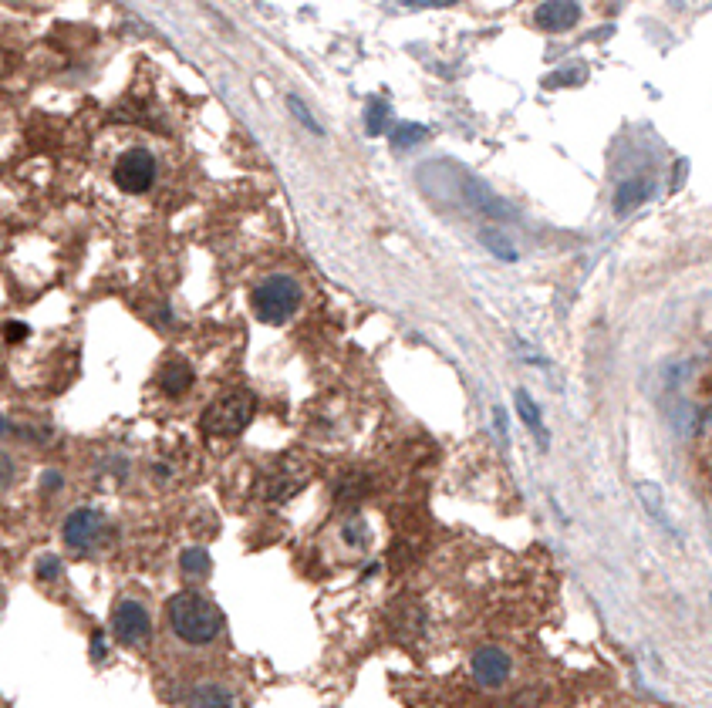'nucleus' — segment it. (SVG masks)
Returning a JSON list of instances; mask_svg holds the SVG:
<instances>
[{"mask_svg": "<svg viewBox=\"0 0 712 708\" xmlns=\"http://www.w3.org/2000/svg\"><path fill=\"white\" fill-rule=\"evenodd\" d=\"M166 614L176 638L183 644H193V648L216 641V634L223 631L220 607H216L210 597L193 594V590H179L176 597H169Z\"/></svg>", "mask_w": 712, "mask_h": 708, "instance_id": "obj_1", "label": "nucleus"}, {"mask_svg": "<svg viewBox=\"0 0 712 708\" xmlns=\"http://www.w3.org/2000/svg\"><path fill=\"white\" fill-rule=\"evenodd\" d=\"M254 412H257V398L250 395L247 388H233V392H223L220 398H213V402L203 408L200 425L206 435L230 439V435H240L247 429Z\"/></svg>", "mask_w": 712, "mask_h": 708, "instance_id": "obj_2", "label": "nucleus"}, {"mask_svg": "<svg viewBox=\"0 0 712 708\" xmlns=\"http://www.w3.org/2000/svg\"><path fill=\"white\" fill-rule=\"evenodd\" d=\"M250 304H254L257 321L264 324H287L294 317V311L301 307V284L291 274H270L257 284V290L250 294Z\"/></svg>", "mask_w": 712, "mask_h": 708, "instance_id": "obj_3", "label": "nucleus"}, {"mask_svg": "<svg viewBox=\"0 0 712 708\" xmlns=\"http://www.w3.org/2000/svg\"><path fill=\"white\" fill-rule=\"evenodd\" d=\"M112 179H115V186L129 196L149 193V186L156 183V159H152V152H146V149L122 152L112 169Z\"/></svg>", "mask_w": 712, "mask_h": 708, "instance_id": "obj_4", "label": "nucleus"}, {"mask_svg": "<svg viewBox=\"0 0 712 708\" xmlns=\"http://www.w3.org/2000/svg\"><path fill=\"white\" fill-rule=\"evenodd\" d=\"M102 533H105V516L98 510H88V506L68 513L65 526H61V537L78 553H92L98 543H102Z\"/></svg>", "mask_w": 712, "mask_h": 708, "instance_id": "obj_5", "label": "nucleus"}, {"mask_svg": "<svg viewBox=\"0 0 712 708\" xmlns=\"http://www.w3.org/2000/svg\"><path fill=\"white\" fill-rule=\"evenodd\" d=\"M112 631L115 638L122 644H129V648H142L149 638H152V617L146 611V604L139 601H119L112 614Z\"/></svg>", "mask_w": 712, "mask_h": 708, "instance_id": "obj_6", "label": "nucleus"}, {"mask_svg": "<svg viewBox=\"0 0 712 708\" xmlns=\"http://www.w3.org/2000/svg\"><path fill=\"white\" fill-rule=\"evenodd\" d=\"M513 675V658L503 648H480L473 655V678L483 688H503Z\"/></svg>", "mask_w": 712, "mask_h": 708, "instance_id": "obj_7", "label": "nucleus"}, {"mask_svg": "<svg viewBox=\"0 0 712 708\" xmlns=\"http://www.w3.org/2000/svg\"><path fill=\"white\" fill-rule=\"evenodd\" d=\"M534 21H537V27H544V31H551V34L571 31V27L581 21V7L571 4V0H551V4H537Z\"/></svg>", "mask_w": 712, "mask_h": 708, "instance_id": "obj_8", "label": "nucleus"}, {"mask_svg": "<svg viewBox=\"0 0 712 708\" xmlns=\"http://www.w3.org/2000/svg\"><path fill=\"white\" fill-rule=\"evenodd\" d=\"M308 466L304 462H297V459H287L281 462V469L270 476V486H267V496L274 499V503H281V499L287 496H294L297 489H301L304 483H308Z\"/></svg>", "mask_w": 712, "mask_h": 708, "instance_id": "obj_9", "label": "nucleus"}, {"mask_svg": "<svg viewBox=\"0 0 712 708\" xmlns=\"http://www.w3.org/2000/svg\"><path fill=\"white\" fill-rule=\"evenodd\" d=\"M233 705H237V698L220 682H200L186 698V708H233Z\"/></svg>", "mask_w": 712, "mask_h": 708, "instance_id": "obj_10", "label": "nucleus"}, {"mask_svg": "<svg viewBox=\"0 0 712 708\" xmlns=\"http://www.w3.org/2000/svg\"><path fill=\"white\" fill-rule=\"evenodd\" d=\"M193 381H196V375H193V368H189L186 361H169V365L159 371V388L166 395H173V398L189 392Z\"/></svg>", "mask_w": 712, "mask_h": 708, "instance_id": "obj_11", "label": "nucleus"}, {"mask_svg": "<svg viewBox=\"0 0 712 708\" xmlns=\"http://www.w3.org/2000/svg\"><path fill=\"white\" fill-rule=\"evenodd\" d=\"M648 193H652V186H648L645 179H625V183L615 189V210L618 213L635 210V206H642V199Z\"/></svg>", "mask_w": 712, "mask_h": 708, "instance_id": "obj_12", "label": "nucleus"}, {"mask_svg": "<svg viewBox=\"0 0 712 708\" xmlns=\"http://www.w3.org/2000/svg\"><path fill=\"white\" fill-rule=\"evenodd\" d=\"M179 567H183V574L189 577H203V574H210V553L200 550V547H189L179 553Z\"/></svg>", "mask_w": 712, "mask_h": 708, "instance_id": "obj_13", "label": "nucleus"}, {"mask_svg": "<svg viewBox=\"0 0 712 708\" xmlns=\"http://www.w3.org/2000/svg\"><path fill=\"white\" fill-rule=\"evenodd\" d=\"M517 408H520V415H524L527 429H530V432H537L540 446H547V429H544V422H540V408H537L534 402H530V395H527V392H517Z\"/></svg>", "mask_w": 712, "mask_h": 708, "instance_id": "obj_14", "label": "nucleus"}, {"mask_svg": "<svg viewBox=\"0 0 712 708\" xmlns=\"http://www.w3.org/2000/svg\"><path fill=\"white\" fill-rule=\"evenodd\" d=\"M426 125H416V122H399L392 129V145L395 149H409V145H419L426 142Z\"/></svg>", "mask_w": 712, "mask_h": 708, "instance_id": "obj_15", "label": "nucleus"}, {"mask_svg": "<svg viewBox=\"0 0 712 708\" xmlns=\"http://www.w3.org/2000/svg\"><path fill=\"white\" fill-rule=\"evenodd\" d=\"M480 240H483V247L490 253H497L500 260H507V263L517 260V247H513L500 230H480Z\"/></svg>", "mask_w": 712, "mask_h": 708, "instance_id": "obj_16", "label": "nucleus"}, {"mask_svg": "<svg viewBox=\"0 0 712 708\" xmlns=\"http://www.w3.org/2000/svg\"><path fill=\"white\" fill-rule=\"evenodd\" d=\"M389 118H392L389 102H385V98H372V105H368V115H365L368 135H382L385 129H389Z\"/></svg>", "mask_w": 712, "mask_h": 708, "instance_id": "obj_17", "label": "nucleus"}, {"mask_svg": "<svg viewBox=\"0 0 712 708\" xmlns=\"http://www.w3.org/2000/svg\"><path fill=\"white\" fill-rule=\"evenodd\" d=\"M61 574H65L61 560L54 557V553H41V557H38V580H44V584H54V580H61Z\"/></svg>", "mask_w": 712, "mask_h": 708, "instance_id": "obj_18", "label": "nucleus"}, {"mask_svg": "<svg viewBox=\"0 0 712 708\" xmlns=\"http://www.w3.org/2000/svg\"><path fill=\"white\" fill-rule=\"evenodd\" d=\"M287 108H291V115L297 118V122H301V125H304V129H308V132H314V135H321V125H318V118H314V115L308 112V105H304V102H301V98H297V95H291V98H287Z\"/></svg>", "mask_w": 712, "mask_h": 708, "instance_id": "obj_19", "label": "nucleus"}, {"mask_svg": "<svg viewBox=\"0 0 712 708\" xmlns=\"http://www.w3.org/2000/svg\"><path fill=\"white\" fill-rule=\"evenodd\" d=\"M14 476H17V466H14V459L7 456L4 449H0V493H4L7 486L14 483Z\"/></svg>", "mask_w": 712, "mask_h": 708, "instance_id": "obj_20", "label": "nucleus"}, {"mask_svg": "<svg viewBox=\"0 0 712 708\" xmlns=\"http://www.w3.org/2000/svg\"><path fill=\"white\" fill-rule=\"evenodd\" d=\"M27 334H31V328H27V324H21V321H11V324H4V338L11 341V344H17V341H24Z\"/></svg>", "mask_w": 712, "mask_h": 708, "instance_id": "obj_21", "label": "nucleus"}, {"mask_svg": "<svg viewBox=\"0 0 712 708\" xmlns=\"http://www.w3.org/2000/svg\"><path fill=\"white\" fill-rule=\"evenodd\" d=\"M92 658L95 661L105 658V634L102 631H92Z\"/></svg>", "mask_w": 712, "mask_h": 708, "instance_id": "obj_22", "label": "nucleus"}, {"mask_svg": "<svg viewBox=\"0 0 712 708\" xmlns=\"http://www.w3.org/2000/svg\"><path fill=\"white\" fill-rule=\"evenodd\" d=\"M61 486V472H44V489H58Z\"/></svg>", "mask_w": 712, "mask_h": 708, "instance_id": "obj_23", "label": "nucleus"}]
</instances>
